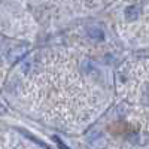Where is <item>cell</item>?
<instances>
[{"label":"cell","instance_id":"6da1fadb","mask_svg":"<svg viewBox=\"0 0 149 149\" xmlns=\"http://www.w3.org/2000/svg\"><path fill=\"white\" fill-rule=\"evenodd\" d=\"M140 15V8L137 5H130L125 8V18L127 21H136Z\"/></svg>","mask_w":149,"mask_h":149},{"label":"cell","instance_id":"7a4b0ae2","mask_svg":"<svg viewBox=\"0 0 149 149\" xmlns=\"http://www.w3.org/2000/svg\"><path fill=\"white\" fill-rule=\"evenodd\" d=\"M88 34H90L91 39H94V40H103L104 39L103 30H100L98 27H90L88 29Z\"/></svg>","mask_w":149,"mask_h":149},{"label":"cell","instance_id":"3957f363","mask_svg":"<svg viewBox=\"0 0 149 149\" xmlns=\"http://www.w3.org/2000/svg\"><path fill=\"white\" fill-rule=\"evenodd\" d=\"M54 139H55V142H57V143H58V146H60V148H61V149H70V148H69V146H66V145H64V143H63V142H61V140H60V139H58V137H54Z\"/></svg>","mask_w":149,"mask_h":149},{"label":"cell","instance_id":"277c9868","mask_svg":"<svg viewBox=\"0 0 149 149\" xmlns=\"http://www.w3.org/2000/svg\"><path fill=\"white\" fill-rule=\"evenodd\" d=\"M5 112H6V109H5L2 104H0V113H5Z\"/></svg>","mask_w":149,"mask_h":149}]
</instances>
